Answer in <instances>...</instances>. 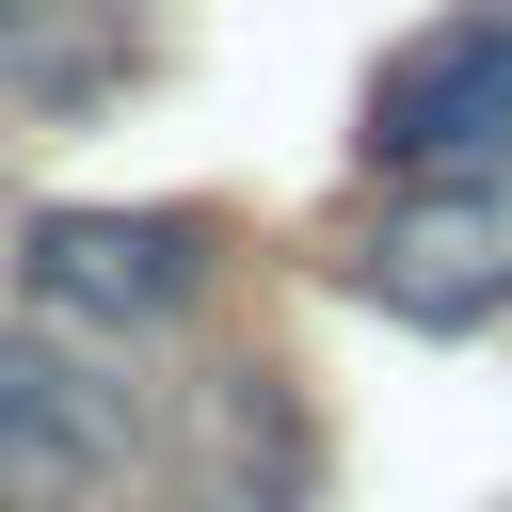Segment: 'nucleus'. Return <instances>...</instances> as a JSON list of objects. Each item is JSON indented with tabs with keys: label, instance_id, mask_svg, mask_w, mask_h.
I'll list each match as a JSON object with an SVG mask.
<instances>
[{
	"label": "nucleus",
	"instance_id": "1",
	"mask_svg": "<svg viewBox=\"0 0 512 512\" xmlns=\"http://www.w3.org/2000/svg\"><path fill=\"white\" fill-rule=\"evenodd\" d=\"M352 288H368L384 320H416V336L512 320V160H432V176H400V192L368 208V240H352Z\"/></svg>",
	"mask_w": 512,
	"mask_h": 512
},
{
	"label": "nucleus",
	"instance_id": "2",
	"mask_svg": "<svg viewBox=\"0 0 512 512\" xmlns=\"http://www.w3.org/2000/svg\"><path fill=\"white\" fill-rule=\"evenodd\" d=\"M16 272H32V304H48V320H112V336H144V320H176V304H192L208 224H176V208H48Z\"/></svg>",
	"mask_w": 512,
	"mask_h": 512
},
{
	"label": "nucleus",
	"instance_id": "3",
	"mask_svg": "<svg viewBox=\"0 0 512 512\" xmlns=\"http://www.w3.org/2000/svg\"><path fill=\"white\" fill-rule=\"evenodd\" d=\"M368 144H384L400 176H432V160H496V144H512V16H448V32H416V48L384 64V96H368Z\"/></svg>",
	"mask_w": 512,
	"mask_h": 512
},
{
	"label": "nucleus",
	"instance_id": "4",
	"mask_svg": "<svg viewBox=\"0 0 512 512\" xmlns=\"http://www.w3.org/2000/svg\"><path fill=\"white\" fill-rule=\"evenodd\" d=\"M112 400L64 368V352H16L0 336V512H80L96 480H112Z\"/></svg>",
	"mask_w": 512,
	"mask_h": 512
},
{
	"label": "nucleus",
	"instance_id": "5",
	"mask_svg": "<svg viewBox=\"0 0 512 512\" xmlns=\"http://www.w3.org/2000/svg\"><path fill=\"white\" fill-rule=\"evenodd\" d=\"M0 80L48 112H112L144 80V16L128 0H0Z\"/></svg>",
	"mask_w": 512,
	"mask_h": 512
}]
</instances>
